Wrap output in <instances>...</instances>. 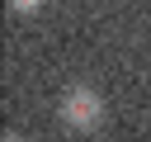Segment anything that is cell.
<instances>
[{
  "instance_id": "cell-1",
  "label": "cell",
  "mask_w": 151,
  "mask_h": 142,
  "mask_svg": "<svg viewBox=\"0 0 151 142\" xmlns=\"http://www.w3.org/2000/svg\"><path fill=\"white\" fill-rule=\"evenodd\" d=\"M57 118L71 133H90V128L104 123V95L94 85H66L61 90V104H57Z\"/></svg>"
},
{
  "instance_id": "cell-2",
  "label": "cell",
  "mask_w": 151,
  "mask_h": 142,
  "mask_svg": "<svg viewBox=\"0 0 151 142\" xmlns=\"http://www.w3.org/2000/svg\"><path fill=\"white\" fill-rule=\"evenodd\" d=\"M14 14H38V0H14Z\"/></svg>"
},
{
  "instance_id": "cell-3",
  "label": "cell",
  "mask_w": 151,
  "mask_h": 142,
  "mask_svg": "<svg viewBox=\"0 0 151 142\" xmlns=\"http://www.w3.org/2000/svg\"><path fill=\"white\" fill-rule=\"evenodd\" d=\"M5 142H24V137H14V133H9V137H5Z\"/></svg>"
}]
</instances>
